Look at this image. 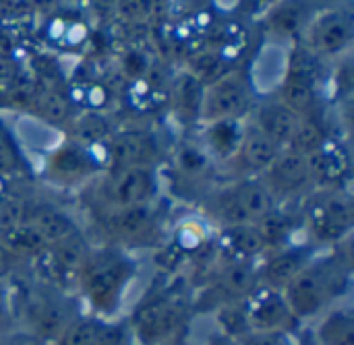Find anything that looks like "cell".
Listing matches in <instances>:
<instances>
[{
	"mask_svg": "<svg viewBox=\"0 0 354 345\" xmlns=\"http://www.w3.org/2000/svg\"><path fill=\"white\" fill-rule=\"evenodd\" d=\"M338 248H332L326 257H313L282 290L297 321H315L346 294L351 286V261L340 257Z\"/></svg>",
	"mask_w": 354,
	"mask_h": 345,
	"instance_id": "1",
	"label": "cell"
},
{
	"mask_svg": "<svg viewBox=\"0 0 354 345\" xmlns=\"http://www.w3.org/2000/svg\"><path fill=\"white\" fill-rule=\"evenodd\" d=\"M301 226L317 248H338L354 232L351 188H313L301 201Z\"/></svg>",
	"mask_w": 354,
	"mask_h": 345,
	"instance_id": "2",
	"label": "cell"
},
{
	"mask_svg": "<svg viewBox=\"0 0 354 345\" xmlns=\"http://www.w3.org/2000/svg\"><path fill=\"white\" fill-rule=\"evenodd\" d=\"M354 41L353 10L340 4L322 6L305 27L297 46L322 64H334L351 56Z\"/></svg>",
	"mask_w": 354,
	"mask_h": 345,
	"instance_id": "3",
	"label": "cell"
},
{
	"mask_svg": "<svg viewBox=\"0 0 354 345\" xmlns=\"http://www.w3.org/2000/svg\"><path fill=\"white\" fill-rule=\"evenodd\" d=\"M133 275L135 265L124 257L89 255L77 284L93 310L102 315H112L120 306Z\"/></svg>",
	"mask_w": 354,
	"mask_h": 345,
	"instance_id": "4",
	"label": "cell"
},
{
	"mask_svg": "<svg viewBox=\"0 0 354 345\" xmlns=\"http://www.w3.org/2000/svg\"><path fill=\"white\" fill-rule=\"evenodd\" d=\"M257 101V95L243 70H230L205 85L199 124L245 122Z\"/></svg>",
	"mask_w": 354,
	"mask_h": 345,
	"instance_id": "5",
	"label": "cell"
},
{
	"mask_svg": "<svg viewBox=\"0 0 354 345\" xmlns=\"http://www.w3.org/2000/svg\"><path fill=\"white\" fill-rule=\"evenodd\" d=\"M322 66L324 64L301 46H295V50H290L286 75L274 95L299 116H317L326 81Z\"/></svg>",
	"mask_w": 354,
	"mask_h": 345,
	"instance_id": "6",
	"label": "cell"
},
{
	"mask_svg": "<svg viewBox=\"0 0 354 345\" xmlns=\"http://www.w3.org/2000/svg\"><path fill=\"white\" fill-rule=\"evenodd\" d=\"M187 317L185 304L172 296H160L141 304L133 319L131 331L141 345H164L183 327Z\"/></svg>",
	"mask_w": 354,
	"mask_h": 345,
	"instance_id": "7",
	"label": "cell"
},
{
	"mask_svg": "<svg viewBox=\"0 0 354 345\" xmlns=\"http://www.w3.org/2000/svg\"><path fill=\"white\" fill-rule=\"evenodd\" d=\"M257 178L272 193L280 207L288 203H301L315 188L307 157L292 149H282L272 166Z\"/></svg>",
	"mask_w": 354,
	"mask_h": 345,
	"instance_id": "8",
	"label": "cell"
},
{
	"mask_svg": "<svg viewBox=\"0 0 354 345\" xmlns=\"http://www.w3.org/2000/svg\"><path fill=\"white\" fill-rule=\"evenodd\" d=\"M245 325L249 333H276L290 331L299 323L282 294L268 286H257L245 300H241Z\"/></svg>",
	"mask_w": 354,
	"mask_h": 345,
	"instance_id": "9",
	"label": "cell"
},
{
	"mask_svg": "<svg viewBox=\"0 0 354 345\" xmlns=\"http://www.w3.org/2000/svg\"><path fill=\"white\" fill-rule=\"evenodd\" d=\"M315 188H348L353 178V155L348 143L328 137L324 145L307 155Z\"/></svg>",
	"mask_w": 354,
	"mask_h": 345,
	"instance_id": "10",
	"label": "cell"
},
{
	"mask_svg": "<svg viewBox=\"0 0 354 345\" xmlns=\"http://www.w3.org/2000/svg\"><path fill=\"white\" fill-rule=\"evenodd\" d=\"M158 193L156 166H129L112 172L108 188L110 211L149 205Z\"/></svg>",
	"mask_w": 354,
	"mask_h": 345,
	"instance_id": "11",
	"label": "cell"
},
{
	"mask_svg": "<svg viewBox=\"0 0 354 345\" xmlns=\"http://www.w3.org/2000/svg\"><path fill=\"white\" fill-rule=\"evenodd\" d=\"M319 8L322 4L317 0H280L261 17V25L270 35V41L292 48L299 43L305 27Z\"/></svg>",
	"mask_w": 354,
	"mask_h": 345,
	"instance_id": "12",
	"label": "cell"
},
{
	"mask_svg": "<svg viewBox=\"0 0 354 345\" xmlns=\"http://www.w3.org/2000/svg\"><path fill=\"white\" fill-rule=\"evenodd\" d=\"M299 114H295L284 101H280L276 95L259 97L247 118L251 126H255L261 135H266L270 141H274L278 147L286 149L295 137Z\"/></svg>",
	"mask_w": 354,
	"mask_h": 345,
	"instance_id": "13",
	"label": "cell"
},
{
	"mask_svg": "<svg viewBox=\"0 0 354 345\" xmlns=\"http://www.w3.org/2000/svg\"><path fill=\"white\" fill-rule=\"evenodd\" d=\"M97 172V161L91 157L89 147L81 143H60L46 161V174L54 184H77Z\"/></svg>",
	"mask_w": 354,
	"mask_h": 345,
	"instance_id": "14",
	"label": "cell"
},
{
	"mask_svg": "<svg viewBox=\"0 0 354 345\" xmlns=\"http://www.w3.org/2000/svg\"><path fill=\"white\" fill-rule=\"evenodd\" d=\"M216 246L224 263H257L270 253V246L257 224L220 228Z\"/></svg>",
	"mask_w": 354,
	"mask_h": 345,
	"instance_id": "15",
	"label": "cell"
},
{
	"mask_svg": "<svg viewBox=\"0 0 354 345\" xmlns=\"http://www.w3.org/2000/svg\"><path fill=\"white\" fill-rule=\"evenodd\" d=\"M311 259H313V253L307 246L286 244L280 248H272L263 257V263L257 267L259 284L274 288V290H284L307 267Z\"/></svg>",
	"mask_w": 354,
	"mask_h": 345,
	"instance_id": "16",
	"label": "cell"
},
{
	"mask_svg": "<svg viewBox=\"0 0 354 345\" xmlns=\"http://www.w3.org/2000/svg\"><path fill=\"white\" fill-rule=\"evenodd\" d=\"M158 143L143 128H127L110 139V166L116 170L129 166H156Z\"/></svg>",
	"mask_w": 354,
	"mask_h": 345,
	"instance_id": "17",
	"label": "cell"
},
{
	"mask_svg": "<svg viewBox=\"0 0 354 345\" xmlns=\"http://www.w3.org/2000/svg\"><path fill=\"white\" fill-rule=\"evenodd\" d=\"M280 151H282V147H278L274 141H270L266 135H261L255 126L245 122L241 143L230 161L241 166L239 178H257L272 166V161L280 155Z\"/></svg>",
	"mask_w": 354,
	"mask_h": 345,
	"instance_id": "18",
	"label": "cell"
},
{
	"mask_svg": "<svg viewBox=\"0 0 354 345\" xmlns=\"http://www.w3.org/2000/svg\"><path fill=\"white\" fill-rule=\"evenodd\" d=\"M203 91H205V85L187 68L178 70L172 77V81H170V110L180 124L193 126L199 122Z\"/></svg>",
	"mask_w": 354,
	"mask_h": 345,
	"instance_id": "19",
	"label": "cell"
},
{
	"mask_svg": "<svg viewBox=\"0 0 354 345\" xmlns=\"http://www.w3.org/2000/svg\"><path fill=\"white\" fill-rule=\"evenodd\" d=\"M23 219L29 221L41 234V238L48 242V246L79 234L75 219L68 213H64L62 209L48 205V203H35L31 207H25Z\"/></svg>",
	"mask_w": 354,
	"mask_h": 345,
	"instance_id": "20",
	"label": "cell"
},
{
	"mask_svg": "<svg viewBox=\"0 0 354 345\" xmlns=\"http://www.w3.org/2000/svg\"><path fill=\"white\" fill-rule=\"evenodd\" d=\"M315 321L317 345H354V310L351 304L338 302Z\"/></svg>",
	"mask_w": 354,
	"mask_h": 345,
	"instance_id": "21",
	"label": "cell"
},
{
	"mask_svg": "<svg viewBox=\"0 0 354 345\" xmlns=\"http://www.w3.org/2000/svg\"><path fill=\"white\" fill-rule=\"evenodd\" d=\"M31 333L39 342H56V337L71 323L66 317V308L56 300H33L27 308Z\"/></svg>",
	"mask_w": 354,
	"mask_h": 345,
	"instance_id": "22",
	"label": "cell"
},
{
	"mask_svg": "<svg viewBox=\"0 0 354 345\" xmlns=\"http://www.w3.org/2000/svg\"><path fill=\"white\" fill-rule=\"evenodd\" d=\"M0 244L12 259H37L48 248V242L41 238V234L25 219L0 230Z\"/></svg>",
	"mask_w": 354,
	"mask_h": 345,
	"instance_id": "23",
	"label": "cell"
},
{
	"mask_svg": "<svg viewBox=\"0 0 354 345\" xmlns=\"http://www.w3.org/2000/svg\"><path fill=\"white\" fill-rule=\"evenodd\" d=\"M151 224H153L151 203L129 207V209H116V211H110L108 232L118 240H137L139 236L149 232Z\"/></svg>",
	"mask_w": 354,
	"mask_h": 345,
	"instance_id": "24",
	"label": "cell"
},
{
	"mask_svg": "<svg viewBox=\"0 0 354 345\" xmlns=\"http://www.w3.org/2000/svg\"><path fill=\"white\" fill-rule=\"evenodd\" d=\"M259 286V273L255 263H224L218 288L224 296L232 300H245Z\"/></svg>",
	"mask_w": 354,
	"mask_h": 345,
	"instance_id": "25",
	"label": "cell"
},
{
	"mask_svg": "<svg viewBox=\"0 0 354 345\" xmlns=\"http://www.w3.org/2000/svg\"><path fill=\"white\" fill-rule=\"evenodd\" d=\"M33 110H35V118L58 128L64 124H71V120L75 118L73 114V106L71 99L56 91V89H41L33 95L31 99Z\"/></svg>",
	"mask_w": 354,
	"mask_h": 345,
	"instance_id": "26",
	"label": "cell"
},
{
	"mask_svg": "<svg viewBox=\"0 0 354 345\" xmlns=\"http://www.w3.org/2000/svg\"><path fill=\"white\" fill-rule=\"evenodd\" d=\"M29 170L27 153L21 147L10 124L0 118V178L23 176Z\"/></svg>",
	"mask_w": 354,
	"mask_h": 345,
	"instance_id": "27",
	"label": "cell"
},
{
	"mask_svg": "<svg viewBox=\"0 0 354 345\" xmlns=\"http://www.w3.org/2000/svg\"><path fill=\"white\" fill-rule=\"evenodd\" d=\"M328 137H330V132L322 124L319 114L317 116H301L299 124H297V130H295V137H292V141H290V145L286 149H292V151L307 157L313 151H317Z\"/></svg>",
	"mask_w": 354,
	"mask_h": 345,
	"instance_id": "28",
	"label": "cell"
},
{
	"mask_svg": "<svg viewBox=\"0 0 354 345\" xmlns=\"http://www.w3.org/2000/svg\"><path fill=\"white\" fill-rule=\"evenodd\" d=\"M71 124H73V130H75V137H77L75 143H81V145H87V147L108 139V135H110V126L100 114L89 112L85 116L73 118Z\"/></svg>",
	"mask_w": 354,
	"mask_h": 345,
	"instance_id": "29",
	"label": "cell"
},
{
	"mask_svg": "<svg viewBox=\"0 0 354 345\" xmlns=\"http://www.w3.org/2000/svg\"><path fill=\"white\" fill-rule=\"evenodd\" d=\"M100 321L95 319H77L71 321L64 331L56 337L54 345H95Z\"/></svg>",
	"mask_w": 354,
	"mask_h": 345,
	"instance_id": "30",
	"label": "cell"
},
{
	"mask_svg": "<svg viewBox=\"0 0 354 345\" xmlns=\"http://www.w3.org/2000/svg\"><path fill=\"white\" fill-rule=\"evenodd\" d=\"M239 345H297L290 331L276 333H247L239 339Z\"/></svg>",
	"mask_w": 354,
	"mask_h": 345,
	"instance_id": "31",
	"label": "cell"
},
{
	"mask_svg": "<svg viewBox=\"0 0 354 345\" xmlns=\"http://www.w3.org/2000/svg\"><path fill=\"white\" fill-rule=\"evenodd\" d=\"M151 10H153V0H118V12L129 21H141L149 17Z\"/></svg>",
	"mask_w": 354,
	"mask_h": 345,
	"instance_id": "32",
	"label": "cell"
},
{
	"mask_svg": "<svg viewBox=\"0 0 354 345\" xmlns=\"http://www.w3.org/2000/svg\"><path fill=\"white\" fill-rule=\"evenodd\" d=\"M95 345H129V342H127L124 329H120L118 325L100 323V327H97V337H95Z\"/></svg>",
	"mask_w": 354,
	"mask_h": 345,
	"instance_id": "33",
	"label": "cell"
},
{
	"mask_svg": "<svg viewBox=\"0 0 354 345\" xmlns=\"http://www.w3.org/2000/svg\"><path fill=\"white\" fill-rule=\"evenodd\" d=\"M276 2H280V0H241L239 10L245 12L247 17H259L261 19Z\"/></svg>",
	"mask_w": 354,
	"mask_h": 345,
	"instance_id": "34",
	"label": "cell"
},
{
	"mask_svg": "<svg viewBox=\"0 0 354 345\" xmlns=\"http://www.w3.org/2000/svg\"><path fill=\"white\" fill-rule=\"evenodd\" d=\"M10 345H44V342H39L37 337H33V335H25V337H17V339H12Z\"/></svg>",
	"mask_w": 354,
	"mask_h": 345,
	"instance_id": "35",
	"label": "cell"
},
{
	"mask_svg": "<svg viewBox=\"0 0 354 345\" xmlns=\"http://www.w3.org/2000/svg\"><path fill=\"white\" fill-rule=\"evenodd\" d=\"M12 261V257L8 255V250L0 244V273H4L8 269V263Z\"/></svg>",
	"mask_w": 354,
	"mask_h": 345,
	"instance_id": "36",
	"label": "cell"
},
{
	"mask_svg": "<svg viewBox=\"0 0 354 345\" xmlns=\"http://www.w3.org/2000/svg\"><path fill=\"white\" fill-rule=\"evenodd\" d=\"M4 306H6V302H4V290H2V286H0V327H2V323H4Z\"/></svg>",
	"mask_w": 354,
	"mask_h": 345,
	"instance_id": "37",
	"label": "cell"
},
{
	"mask_svg": "<svg viewBox=\"0 0 354 345\" xmlns=\"http://www.w3.org/2000/svg\"><path fill=\"white\" fill-rule=\"evenodd\" d=\"M212 345H234L228 337H224V339H220V342H216V344H212Z\"/></svg>",
	"mask_w": 354,
	"mask_h": 345,
	"instance_id": "38",
	"label": "cell"
}]
</instances>
